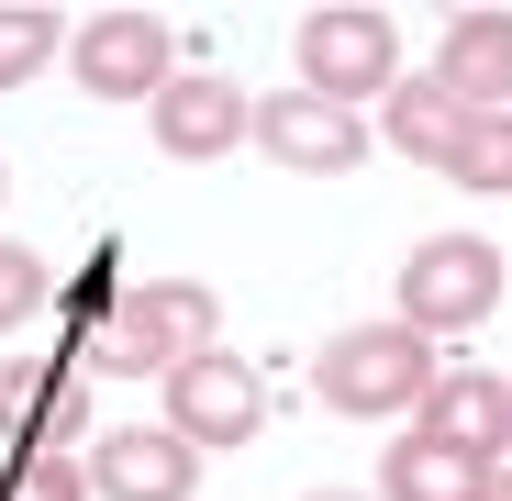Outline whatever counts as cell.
<instances>
[{
    "mask_svg": "<svg viewBox=\"0 0 512 501\" xmlns=\"http://www.w3.org/2000/svg\"><path fill=\"white\" fill-rule=\"evenodd\" d=\"M435 379H446L435 346H423L401 312H390V323H346V334L323 346V368H312L323 412H346V424H412Z\"/></svg>",
    "mask_w": 512,
    "mask_h": 501,
    "instance_id": "1",
    "label": "cell"
},
{
    "mask_svg": "<svg viewBox=\"0 0 512 501\" xmlns=\"http://www.w3.org/2000/svg\"><path fill=\"white\" fill-rule=\"evenodd\" d=\"M290 67H301V90L334 101V112L390 101L401 90V23L379 12V0H323V12L290 23Z\"/></svg>",
    "mask_w": 512,
    "mask_h": 501,
    "instance_id": "2",
    "label": "cell"
},
{
    "mask_svg": "<svg viewBox=\"0 0 512 501\" xmlns=\"http://www.w3.org/2000/svg\"><path fill=\"white\" fill-rule=\"evenodd\" d=\"M201 346H212V290H201V279H134V290H112V323H101L90 368H112V379H167V368H190Z\"/></svg>",
    "mask_w": 512,
    "mask_h": 501,
    "instance_id": "3",
    "label": "cell"
},
{
    "mask_svg": "<svg viewBox=\"0 0 512 501\" xmlns=\"http://www.w3.org/2000/svg\"><path fill=\"white\" fill-rule=\"evenodd\" d=\"M501 245L490 234H423L401 257V323L423 334V346H446V334H479L501 312Z\"/></svg>",
    "mask_w": 512,
    "mask_h": 501,
    "instance_id": "4",
    "label": "cell"
},
{
    "mask_svg": "<svg viewBox=\"0 0 512 501\" xmlns=\"http://www.w3.org/2000/svg\"><path fill=\"white\" fill-rule=\"evenodd\" d=\"M67 78L90 101H123V112H145L167 78H179V23H156V12H90L67 34Z\"/></svg>",
    "mask_w": 512,
    "mask_h": 501,
    "instance_id": "5",
    "label": "cell"
},
{
    "mask_svg": "<svg viewBox=\"0 0 512 501\" xmlns=\"http://www.w3.org/2000/svg\"><path fill=\"white\" fill-rule=\"evenodd\" d=\"M167 435L223 457V446H256L268 435V379H256L234 346H201L190 368H167Z\"/></svg>",
    "mask_w": 512,
    "mask_h": 501,
    "instance_id": "6",
    "label": "cell"
},
{
    "mask_svg": "<svg viewBox=\"0 0 512 501\" xmlns=\"http://www.w3.org/2000/svg\"><path fill=\"white\" fill-rule=\"evenodd\" d=\"M145 134H156V156H179V167H212V156L256 145V101L234 90L223 67H179V78H167V90L145 101Z\"/></svg>",
    "mask_w": 512,
    "mask_h": 501,
    "instance_id": "7",
    "label": "cell"
},
{
    "mask_svg": "<svg viewBox=\"0 0 512 501\" xmlns=\"http://www.w3.org/2000/svg\"><path fill=\"white\" fill-rule=\"evenodd\" d=\"M256 145H268V156L290 167V179H346V167L379 145V123H368V112H334V101H312L301 78H290V90H268V101H256Z\"/></svg>",
    "mask_w": 512,
    "mask_h": 501,
    "instance_id": "8",
    "label": "cell"
},
{
    "mask_svg": "<svg viewBox=\"0 0 512 501\" xmlns=\"http://www.w3.org/2000/svg\"><path fill=\"white\" fill-rule=\"evenodd\" d=\"M90 435V379H67L45 357H0V446L12 457H67Z\"/></svg>",
    "mask_w": 512,
    "mask_h": 501,
    "instance_id": "9",
    "label": "cell"
},
{
    "mask_svg": "<svg viewBox=\"0 0 512 501\" xmlns=\"http://www.w3.org/2000/svg\"><path fill=\"white\" fill-rule=\"evenodd\" d=\"M90 490L101 501H190L201 446H179L167 424H112V435H90Z\"/></svg>",
    "mask_w": 512,
    "mask_h": 501,
    "instance_id": "10",
    "label": "cell"
},
{
    "mask_svg": "<svg viewBox=\"0 0 512 501\" xmlns=\"http://www.w3.org/2000/svg\"><path fill=\"white\" fill-rule=\"evenodd\" d=\"M435 90L457 101V112H512V12H446V45H435Z\"/></svg>",
    "mask_w": 512,
    "mask_h": 501,
    "instance_id": "11",
    "label": "cell"
},
{
    "mask_svg": "<svg viewBox=\"0 0 512 501\" xmlns=\"http://www.w3.org/2000/svg\"><path fill=\"white\" fill-rule=\"evenodd\" d=\"M412 435H435V446H468V457H512V379H490V368H446L435 390H423V412H412Z\"/></svg>",
    "mask_w": 512,
    "mask_h": 501,
    "instance_id": "12",
    "label": "cell"
},
{
    "mask_svg": "<svg viewBox=\"0 0 512 501\" xmlns=\"http://www.w3.org/2000/svg\"><path fill=\"white\" fill-rule=\"evenodd\" d=\"M379 501H501V468L401 424V435H390V457H379Z\"/></svg>",
    "mask_w": 512,
    "mask_h": 501,
    "instance_id": "13",
    "label": "cell"
},
{
    "mask_svg": "<svg viewBox=\"0 0 512 501\" xmlns=\"http://www.w3.org/2000/svg\"><path fill=\"white\" fill-rule=\"evenodd\" d=\"M457 134H468V112L435 90V78H401V90L379 101V145L412 156V167H457Z\"/></svg>",
    "mask_w": 512,
    "mask_h": 501,
    "instance_id": "14",
    "label": "cell"
},
{
    "mask_svg": "<svg viewBox=\"0 0 512 501\" xmlns=\"http://www.w3.org/2000/svg\"><path fill=\"white\" fill-rule=\"evenodd\" d=\"M67 34H78V23L56 12V0H0V90H23V78H45Z\"/></svg>",
    "mask_w": 512,
    "mask_h": 501,
    "instance_id": "15",
    "label": "cell"
},
{
    "mask_svg": "<svg viewBox=\"0 0 512 501\" xmlns=\"http://www.w3.org/2000/svg\"><path fill=\"white\" fill-rule=\"evenodd\" d=\"M446 179L468 190V201H512V112H468V134H457V167Z\"/></svg>",
    "mask_w": 512,
    "mask_h": 501,
    "instance_id": "16",
    "label": "cell"
},
{
    "mask_svg": "<svg viewBox=\"0 0 512 501\" xmlns=\"http://www.w3.org/2000/svg\"><path fill=\"white\" fill-rule=\"evenodd\" d=\"M45 301H56V268L34 257V245H12V234H0V334H23Z\"/></svg>",
    "mask_w": 512,
    "mask_h": 501,
    "instance_id": "17",
    "label": "cell"
},
{
    "mask_svg": "<svg viewBox=\"0 0 512 501\" xmlns=\"http://www.w3.org/2000/svg\"><path fill=\"white\" fill-rule=\"evenodd\" d=\"M0 501H101V490H90V457H12Z\"/></svg>",
    "mask_w": 512,
    "mask_h": 501,
    "instance_id": "18",
    "label": "cell"
},
{
    "mask_svg": "<svg viewBox=\"0 0 512 501\" xmlns=\"http://www.w3.org/2000/svg\"><path fill=\"white\" fill-rule=\"evenodd\" d=\"M301 501H379V490H301Z\"/></svg>",
    "mask_w": 512,
    "mask_h": 501,
    "instance_id": "19",
    "label": "cell"
},
{
    "mask_svg": "<svg viewBox=\"0 0 512 501\" xmlns=\"http://www.w3.org/2000/svg\"><path fill=\"white\" fill-rule=\"evenodd\" d=\"M501 501H512V457H501Z\"/></svg>",
    "mask_w": 512,
    "mask_h": 501,
    "instance_id": "20",
    "label": "cell"
},
{
    "mask_svg": "<svg viewBox=\"0 0 512 501\" xmlns=\"http://www.w3.org/2000/svg\"><path fill=\"white\" fill-rule=\"evenodd\" d=\"M0 201H12V167H0Z\"/></svg>",
    "mask_w": 512,
    "mask_h": 501,
    "instance_id": "21",
    "label": "cell"
}]
</instances>
